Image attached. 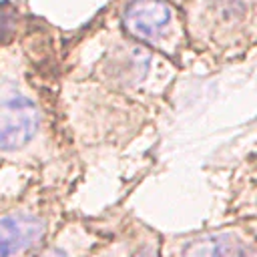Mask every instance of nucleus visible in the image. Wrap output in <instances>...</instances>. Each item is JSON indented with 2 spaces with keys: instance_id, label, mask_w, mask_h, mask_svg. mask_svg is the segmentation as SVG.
Returning a JSON list of instances; mask_svg holds the SVG:
<instances>
[{
  "instance_id": "3",
  "label": "nucleus",
  "mask_w": 257,
  "mask_h": 257,
  "mask_svg": "<svg viewBox=\"0 0 257 257\" xmlns=\"http://www.w3.org/2000/svg\"><path fill=\"white\" fill-rule=\"evenodd\" d=\"M122 26L145 48L179 56L185 46L181 14L167 0H131L122 12Z\"/></svg>"
},
{
  "instance_id": "7",
  "label": "nucleus",
  "mask_w": 257,
  "mask_h": 257,
  "mask_svg": "<svg viewBox=\"0 0 257 257\" xmlns=\"http://www.w3.org/2000/svg\"><path fill=\"white\" fill-rule=\"evenodd\" d=\"M141 243L137 233H126L120 237H106L102 239L86 257H131L137 245Z\"/></svg>"
},
{
  "instance_id": "4",
  "label": "nucleus",
  "mask_w": 257,
  "mask_h": 257,
  "mask_svg": "<svg viewBox=\"0 0 257 257\" xmlns=\"http://www.w3.org/2000/svg\"><path fill=\"white\" fill-rule=\"evenodd\" d=\"M255 0H191L189 10V32H195L205 38L211 32V38L217 48H229L233 40V32L253 30V14ZM253 36V32H247Z\"/></svg>"
},
{
  "instance_id": "2",
  "label": "nucleus",
  "mask_w": 257,
  "mask_h": 257,
  "mask_svg": "<svg viewBox=\"0 0 257 257\" xmlns=\"http://www.w3.org/2000/svg\"><path fill=\"white\" fill-rule=\"evenodd\" d=\"M52 203L40 197L18 199L0 209V257H34L54 235Z\"/></svg>"
},
{
  "instance_id": "8",
  "label": "nucleus",
  "mask_w": 257,
  "mask_h": 257,
  "mask_svg": "<svg viewBox=\"0 0 257 257\" xmlns=\"http://www.w3.org/2000/svg\"><path fill=\"white\" fill-rule=\"evenodd\" d=\"M159 243L161 241H155V239H149V241L143 239L131 257H159Z\"/></svg>"
},
{
  "instance_id": "1",
  "label": "nucleus",
  "mask_w": 257,
  "mask_h": 257,
  "mask_svg": "<svg viewBox=\"0 0 257 257\" xmlns=\"http://www.w3.org/2000/svg\"><path fill=\"white\" fill-rule=\"evenodd\" d=\"M46 114L32 84L12 78L0 80V155L30 153L46 131Z\"/></svg>"
},
{
  "instance_id": "6",
  "label": "nucleus",
  "mask_w": 257,
  "mask_h": 257,
  "mask_svg": "<svg viewBox=\"0 0 257 257\" xmlns=\"http://www.w3.org/2000/svg\"><path fill=\"white\" fill-rule=\"evenodd\" d=\"M102 239L106 237L84 223L60 225L34 257H86Z\"/></svg>"
},
{
  "instance_id": "5",
  "label": "nucleus",
  "mask_w": 257,
  "mask_h": 257,
  "mask_svg": "<svg viewBox=\"0 0 257 257\" xmlns=\"http://www.w3.org/2000/svg\"><path fill=\"white\" fill-rule=\"evenodd\" d=\"M159 257H255L253 231L227 227L165 241L159 243Z\"/></svg>"
}]
</instances>
